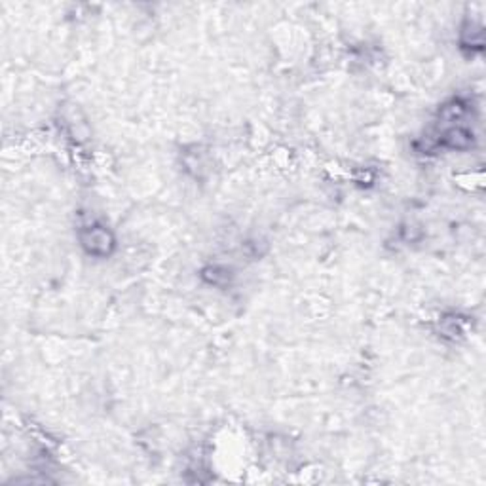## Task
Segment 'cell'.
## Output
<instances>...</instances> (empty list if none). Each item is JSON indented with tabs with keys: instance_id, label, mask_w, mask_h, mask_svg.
<instances>
[{
	"instance_id": "6da1fadb",
	"label": "cell",
	"mask_w": 486,
	"mask_h": 486,
	"mask_svg": "<svg viewBox=\"0 0 486 486\" xmlns=\"http://www.w3.org/2000/svg\"><path fill=\"white\" fill-rule=\"evenodd\" d=\"M80 243L88 255L94 256H108L114 249L113 232L101 225L84 226L80 230Z\"/></svg>"
},
{
	"instance_id": "3957f363",
	"label": "cell",
	"mask_w": 486,
	"mask_h": 486,
	"mask_svg": "<svg viewBox=\"0 0 486 486\" xmlns=\"http://www.w3.org/2000/svg\"><path fill=\"white\" fill-rule=\"evenodd\" d=\"M462 47H471L473 50H482V27L480 25L469 23L462 30Z\"/></svg>"
},
{
	"instance_id": "7a4b0ae2",
	"label": "cell",
	"mask_w": 486,
	"mask_h": 486,
	"mask_svg": "<svg viewBox=\"0 0 486 486\" xmlns=\"http://www.w3.org/2000/svg\"><path fill=\"white\" fill-rule=\"evenodd\" d=\"M441 142L454 150H468L473 145V133L463 125H452L441 135Z\"/></svg>"
}]
</instances>
